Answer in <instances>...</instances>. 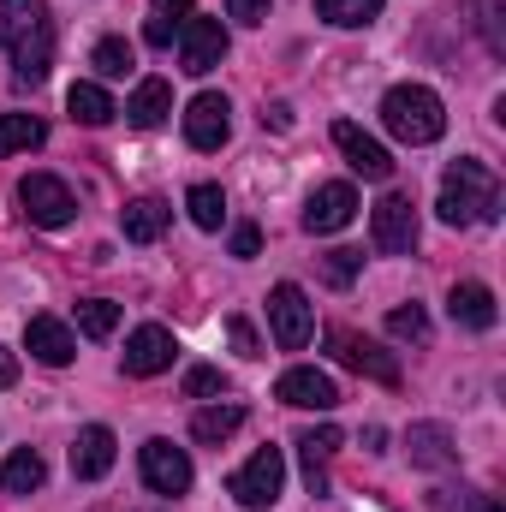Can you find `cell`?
I'll use <instances>...</instances> for the list:
<instances>
[{
  "mask_svg": "<svg viewBox=\"0 0 506 512\" xmlns=\"http://www.w3.org/2000/svg\"><path fill=\"white\" fill-rule=\"evenodd\" d=\"M0 36L12 48V78L42 84L54 72V18L48 0H0Z\"/></svg>",
  "mask_w": 506,
  "mask_h": 512,
  "instance_id": "obj_1",
  "label": "cell"
},
{
  "mask_svg": "<svg viewBox=\"0 0 506 512\" xmlns=\"http://www.w3.org/2000/svg\"><path fill=\"white\" fill-rule=\"evenodd\" d=\"M441 221L447 227H477V221H495L501 215V179H495V167H483V161H453L447 173H441Z\"/></svg>",
  "mask_w": 506,
  "mask_h": 512,
  "instance_id": "obj_2",
  "label": "cell"
},
{
  "mask_svg": "<svg viewBox=\"0 0 506 512\" xmlns=\"http://www.w3.org/2000/svg\"><path fill=\"white\" fill-rule=\"evenodd\" d=\"M381 126L399 143H435L447 131V108H441V96L429 84H393L381 96Z\"/></svg>",
  "mask_w": 506,
  "mask_h": 512,
  "instance_id": "obj_3",
  "label": "cell"
},
{
  "mask_svg": "<svg viewBox=\"0 0 506 512\" xmlns=\"http://www.w3.org/2000/svg\"><path fill=\"white\" fill-rule=\"evenodd\" d=\"M280 489H286V453H280V447H256L251 459L227 477V495H233L245 512L274 507V501H280Z\"/></svg>",
  "mask_w": 506,
  "mask_h": 512,
  "instance_id": "obj_4",
  "label": "cell"
},
{
  "mask_svg": "<svg viewBox=\"0 0 506 512\" xmlns=\"http://www.w3.org/2000/svg\"><path fill=\"white\" fill-rule=\"evenodd\" d=\"M18 209L30 215V227H66L78 215V197L66 191V179L54 173H24L18 179Z\"/></svg>",
  "mask_w": 506,
  "mask_h": 512,
  "instance_id": "obj_5",
  "label": "cell"
},
{
  "mask_svg": "<svg viewBox=\"0 0 506 512\" xmlns=\"http://www.w3.org/2000/svg\"><path fill=\"white\" fill-rule=\"evenodd\" d=\"M268 328H274V346H280V352H304V346H310V328H316V316H310V298H304V286L280 280V286L268 292Z\"/></svg>",
  "mask_w": 506,
  "mask_h": 512,
  "instance_id": "obj_6",
  "label": "cell"
},
{
  "mask_svg": "<svg viewBox=\"0 0 506 512\" xmlns=\"http://www.w3.org/2000/svg\"><path fill=\"white\" fill-rule=\"evenodd\" d=\"M221 54H227V24L221 18H185V30H179V72H191V78H203V72H215L221 66Z\"/></svg>",
  "mask_w": 506,
  "mask_h": 512,
  "instance_id": "obj_7",
  "label": "cell"
},
{
  "mask_svg": "<svg viewBox=\"0 0 506 512\" xmlns=\"http://www.w3.org/2000/svg\"><path fill=\"white\" fill-rule=\"evenodd\" d=\"M137 465H143V483L155 489V495H185L191 489V459H185V447H173V441H143V453H137Z\"/></svg>",
  "mask_w": 506,
  "mask_h": 512,
  "instance_id": "obj_8",
  "label": "cell"
},
{
  "mask_svg": "<svg viewBox=\"0 0 506 512\" xmlns=\"http://www.w3.org/2000/svg\"><path fill=\"white\" fill-rule=\"evenodd\" d=\"M370 233H376V251H387V256L417 251V209H411V197L387 191L376 203V215H370Z\"/></svg>",
  "mask_w": 506,
  "mask_h": 512,
  "instance_id": "obj_9",
  "label": "cell"
},
{
  "mask_svg": "<svg viewBox=\"0 0 506 512\" xmlns=\"http://www.w3.org/2000/svg\"><path fill=\"white\" fill-rule=\"evenodd\" d=\"M328 346H334V358H340L346 370H358V376H370V382H381V387H399V358H387L376 340H364V334H352V328H334Z\"/></svg>",
  "mask_w": 506,
  "mask_h": 512,
  "instance_id": "obj_10",
  "label": "cell"
},
{
  "mask_svg": "<svg viewBox=\"0 0 506 512\" xmlns=\"http://www.w3.org/2000/svg\"><path fill=\"white\" fill-rule=\"evenodd\" d=\"M227 137H233V102L215 96V90L191 96V108H185V143L191 149H221Z\"/></svg>",
  "mask_w": 506,
  "mask_h": 512,
  "instance_id": "obj_11",
  "label": "cell"
},
{
  "mask_svg": "<svg viewBox=\"0 0 506 512\" xmlns=\"http://www.w3.org/2000/svg\"><path fill=\"white\" fill-rule=\"evenodd\" d=\"M274 399L292 405V411H334V405H340V387H334V376L298 364V370H286V376L274 382Z\"/></svg>",
  "mask_w": 506,
  "mask_h": 512,
  "instance_id": "obj_12",
  "label": "cell"
},
{
  "mask_svg": "<svg viewBox=\"0 0 506 512\" xmlns=\"http://www.w3.org/2000/svg\"><path fill=\"white\" fill-rule=\"evenodd\" d=\"M352 215H358V191L352 185H316L310 191V203H304V233H340V227H352Z\"/></svg>",
  "mask_w": 506,
  "mask_h": 512,
  "instance_id": "obj_13",
  "label": "cell"
},
{
  "mask_svg": "<svg viewBox=\"0 0 506 512\" xmlns=\"http://www.w3.org/2000/svg\"><path fill=\"white\" fill-rule=\"evenodd\" d=\"M24 352H30L36 364H48V370H66V364L78 358V340H72V328H66L60 316H30V322H24Z\"/></svg>",
  "mask_w": 506,
  "mask_h": 512,
  "instance_id": "obj_14",
  "label": "cell"
},
{
  "mask_svg": "<svg viewBox=\"0 0 506 512\" xmlns=\"http://www.w3.org/2000/svg\"><path fill=\"white\" fill-rule=\"evenodd\" d=\"M173 334L161 328V322H143V328H131V340H126V376H161V370H173Z\"/></svg>",
  "mask_w": 506,
  "mask_h": 512,
  "instance_id": "obj_15",
  "label": "cell"
},
{
  "mask_svg": "<svg viewBox=\"0 0 506 512\" xmlns=\"http://www.w3.org/2000/svg\"><path fill=\"white\" fill-rule=\"evenodd\" d=\"M334 143H340V155L352 161V173H364V179H387V173H393V155H387L358 120H334Z\"/></svg>",
  "mask_w": 506,
  "mask_h": 512,
  "instance_id": "obj_16",
  "label": "cell"
},
{
  "mask_svg": "<svg viewBox=\"0 0 506 512\" xmlns=\"http://www.w3.org/2000/svg\"><path fill=\"white\" fill-rule=\"evenodd\" d=\"M447 316H453L459 328H471V334H489V328L501 322V310H495V292H489L483 280H459V286L447 292Z\"/></svg>",
  "mask_w": 506,
  "mask_h": 512,
  "instance_id": "obj_17",
  "label": "cell"
},
{
  "mask_svg": "<svg viewBox=\"0 0 506 512\" xmlns=\"http://www.w3.org/2000/svg\"><path fill=\"white\" fill-rule=\"evenodd\" d=\"M405 453H411L417 471H447V465H459V441H453L447 423H411Z\"/></svg>",
  "mask_w": 506,
  "mask_h": 512,
  "instance_id": "obj_18",
  "label": "cell"
},
{
  "mask_svg": "<svg viewBox=\"0 0 506 512\" xmlns=\"http://www.w3.org/2000/svg\"><path fill=\"white\" fill-rule=\"evenodd\" d=\"M114 429L108 423H90V429H78V441H72V477L78 483H96V477H108L114 471Z\"/></svg>",
  "mask_w": 506,
  "mask_h": 512,
  "instance_id": "obj_19",
  "label": "cell"
},
{
  "mask_svg": "<svg viewBox=\"0 0 506 512\" xmlns=\"http://www.w3.org/2000/svg\"><path fill=\"white\" fill-rule=\"evenodd\" d=\"M340 441H346V435H340L334 423L298 435V459H304V483H310V495H328V459L340 453Z\"/></svg>",
  "mask_w": 506,
  "mask_h": 512,
  "instance_id": "obj_20",
  "label": "cell"
},
{
  "mask_svg": "<svg viewBox=\"0 0 506 512\" xmlns=\"http://www.w3.org/2000/svg\"><path fill=\"white\" fill-rule=\"evenodd\" d=\"M167 114H173V84H167V78H143L126 102V120L137 131H155Z\"/></svg>",
  "mask_w": 506,
  "mask_h": 512,
  "instance_id": "obj_21",
  "label": "cell"
},
{
  "mask_svg": "<svg viewBox=\"0 0 506 512\" xmlns=\"http://www.w3.org/2000/svg\"><path fill=\"white\" fill-rule=\"evenodd\" d=\"M167 221H173V209H167L161 197H137V203H126V239L131 245H155V239L167 233Z\"/></svg>",
  "mask_w": 506,
  "mask_h": 512,
  "instance_id": "obj_22",
  "label": "cell"
},
{
  "mask_svg": "<svg viewBox=\"0 0 506 512\" xmlns=\"http://www.w3.org/2000/svg\"><path fill=\"white\" fill-rule=\"evenodd\" d=\"M42 477H48V465H42V453H36V447H18V453L0 465V489H6V495H36V489H42Z\"/></svg>",
  "mask_w": 506,
  "mask_h": 512,
  "instance_id": "obj_23",
  "label": "cell"
},
{
  "mask_svg": "<svg viewBox=\"0 0 506 512\" xmlns=\"http://www.w3.org/2000/svg\"><path fill=\"white\" fill-rule=\"evenodd\" d=\"M239 423H245V405H203V411L191 417V435H197L203 447H221L227 435H239Z\"/></svg>",
  "mask_w": 506,
  "mask_h": 512,
  "instance_id": "obj_24",
  "label": "cell"
},
{
  "mask_svg": "<svg viewBox=\"0 0 506 512\" xmlns=\"http://www.w3.org/2000/svg\"><path fill=\"white\" fill-rule=\"evenodd\" d=\"M185 18H191V0H155L149 24H143V42L149 48H173V36L185 30Z\"/></svg>",
  "mask_w": 506,
  "mask_h": 512,
  "instance_id": "obj_25",
  "label": "cell"
},
{
  "mask_svg": "<svg viewBox=\"0 0 506 512\" xmlns=\"http://www.w3.org/2000/svg\"><path fill=\"white\" fill-rule=\"evenodd\" d=\"M66 108H72V120H78V126H108V120L120 114V108H114V96H108L102 84H72Z\"/></svg>",
  "mask_w": 506,
  "mask_h": 512,
  "instance_id": "obj_26",
  "label": "cell"
},
{
  "mask_svg": "<svg viewBox=\"0 0 506 512\" xmlns=\"http://www.w3.org/2000/svg\"><path fill=\"white\" fill-rule=\"evenodd\" d=\"M381 6H387V0H316V12H322L328 24H340V30H364V24H376Z\"/></svg>",
  "mask_w": 506,
  "mask_h": 512,
  "instance_id": "obj_27",
  "label": "cell"
},
{
  "mask_svg": "<svg viewBox=\"0 0 506 512\" xmlns=\"http://www.w3.org/2000/svg\"><path fill=\"white\" fill-rule=\"evenodd\" d=\"M48 137V126L36 114H0V155H18V149H36Z\"/></svg>",
  "mask_w": 506,
  "mask_h": 512,
  "instance_id": "obj_28",
  "label": "cell"
},
{
  "mask_svg": "<svg viewBox=\"0 0 506 512\" xmlns=\"http://www.w3.org/2000/svg\"><path fill=\"white\" fill-rule=\"evenodd\" d=\"M185 209H191V221H197L203 233H221V221H227V197H221V185H191Z\"/></svg>",
  "mask_w": 506,
  "mask_h": 512,
  "instance_id": "obj_29",
  "label": "cell"
},
{
  "mask_svg": "<svg viewBox=\"0 0 506 512\" xmlns=\"http://www.w3.org/2000/svg\"><path fill=\"white\" fill-rule=\"evenodd\" d=\"M90 66H96L102 78H126L131 66H137V54H131L126 36H102V42H96V54H90Z\"/></svg>",
  "mask_w": 506,
  "mask_h": 512,
  "instance_id": "obj_30",
  "label": "cell"
},
{
  "mask_svg": "<svg viewBox=\"0 0 506 512\" xmlns=\"http://www.w3.org/2000/svg\"><path fill=\"white\" fill-rule=\"evenodd\" d=\"M78 328H84L90 340H108V334L120 328V304H114V298H84V304H78Z\"/></svg>",
  "mask_w": 506,
  "mask_h": 512,
  "instance_id": "obj_31",
  "label": "cell"
},
{
  "mask_svg": "<svg viewBox=\"0 0 506 512\" xmlns=\"http://www.w3.org/2000/svg\"><path fill=\"white\" fill-rule=\"evenodd\" d=\"M387 334H393V340H429V316H423V304H399V310H387Z\"/></svg>",
  "mask_w": 506,
  "mask_h": 512,
  "instance_id": "obj_32",
  "label": "cell"
},
{
  "mask_svg": "<svg viewBox=\"0 0 506 512\" xmlns=\"http://www.w3.org/2000/svg\"><path fill=\"white\" fill-rule=\"evenodd\" d=\"M358 268H364V251H346V245H340V251L322 256V280H328V286H352Z\"/></svg>",
  "mask_w": 506,
  "mask_h": 512,
  "instance_id": "obj_33",
  "label": "cell"
},
{
  "mask_svg": "<svg viewBox=\"0 0 506 512\" xmlns=\"http://www.w3.org/2000/svg\"><path fill=\"white\" fill-rule=\"evenodd\" d=\"M227 376L215 370V364H197V370H185V399H215V393H227Z\"/></svg>",
  "mask_w": 506,
  "mask_h": 512,
  "instance_id": "obj_34",
  "label": "cell"
},
{
  "mask_svg": "<svg viewBox=\"0 0 506 512\" xmlns=\"http://www.w3.org/2000/svg\"><path fill=\"white\" fill-rule=\"evenodd\" d=\"M477 6H483L477 24H483V36H489V54H506V36H501V24H495V18H501V0H477Z\"/></svg>",
  "mask_w": 506,
  "mask_h": 512,
  "instance_id": "obj_35",
  "label": "cell"
},
{
  "mask_svg": "<svg viewBox=\"0 0 506 512\" xmlns=\"http://www.w3.org/2000/svg\"><path fill=\"white\" fill-rule=\"evenodd\" d=\"M227 334H233V346H239L245 358H262V340H256V328L245 322V316H233V322H227Z\"/></svg>",
  "mask_w": 506,
  "mask_h": 512,
  "instance_id": "obj_36",
  "label": "cell"
},
{
  "mask_svg": "<svg viewBox=\"0 0 506 512\" xmlns=\"http://www.w3.org/2000/svg\"><path fill=\"white\" fill-rule=\"evenodd\" d=\"M227 18H239V24H262V18H268V0H227Z\"/></svg>",
  "mask_w": 506,
  "mask_h": 512,
  "instance_id": "obj_37",
  "label": "cell"
},
{
  "mask_svg": "<svg viewBox=\"0 0 506 512\" xmlns=\"http://www.w3.org/2000/svg\"><path fill=\"white\" fill-rule=\"evenodd\" d=\"M256 251H262V233H256L251 221H245V227H233V256H245V262H251Z\"/></svg>",
  "mask_w": 506,
  "mask_h": 512,
  "instance_id": "obj_38",
  "label": "cell"
},
{
  "mask_svg": "<svg viewBox=\"0 0 506 512\" xmlns=\"http://www.w3.org/2000/svg\"><path fill=\"white\" fill-rule=\"evenodd\" d=\"M262 126L286 131V126H292V108H286V102H274V108H262Z\"/></svg>",
  "mask_w": 506,
  "mask_h": 512,
  "instance_id": "obj_39",
  "label": "cell"
},
{
  "mask_svg": "<svg viewBox=\"0 0 506 512\" xmlns=\"http://www.w3.org/2000/svg\"><path fill=\"white\" fill-rule=\"evenodd\" d=\"M12 382H18V358L0 346V387H12Z\"/></svg>",
  "mask_w": 506,
  "mask_h": 512,
  "instance_id": "obj_40",
  "label": "cell"
},
{
  "mask_svg": "<svg viewBox=\"0 0 506 512\" xmlns=\"http://www.w3.org/2000/svg\"><path fill=\"white\" fill-rule=\"evenodd\" d=\"M471 512H501V495H483V501H477Z\"/></svg>",
  "mask_w": 506,
  "mask_h": 512,
  "instance_id": "obj_41",
  "label": "cell"
}]
</instances>
